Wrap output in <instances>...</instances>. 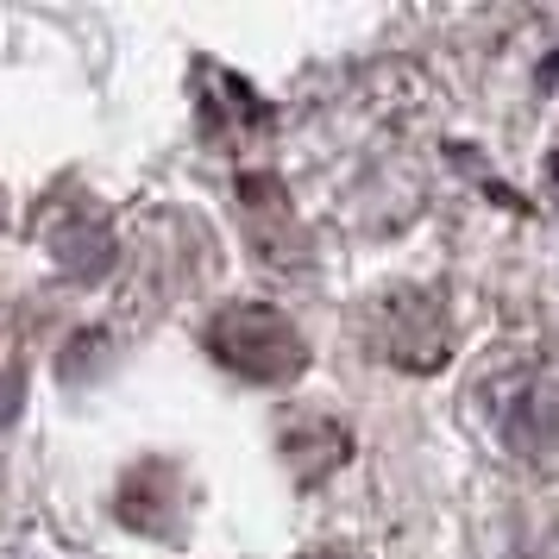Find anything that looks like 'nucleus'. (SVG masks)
Segmentation results:
<instances>
[{
    "mask_svg": "<svg viewBox=\"0 0 559 559\" xmlns=\"http://www.w3.org/2000/svg\"><path fill=\"white\" fill-rule=\"evenodd\" d=\"M207 353L252 383H289L308 365L302 333L271 302H227L207 321Z\"/></svg>",
    "mask_w": 559,
    "mask_h": 559,
    "instance_id": "f257e3e1",
    "label": "nucleus"
},
{
    "mask_svg": "<svg viewBox=\"0 0 559 559\" xmlns=\"http://www.w3.org/2000/svg\"><path fill=\"white\" fill-rule=\"evenodd\" d=\"M497 433L528 465H559V353L515 358L497 371Z\"/></svg>",
    "mask_w": 559,
    "mask_h": 559,
    "instance_id": "f03ea898",
    "label": "nucleus"
},
{
    "mask_svg": "<svg viewBox=\"0 0 559 559\" xmlns=\"http://www.w3.org/2000/svg\"><path fill=\"white\" fill-rule=\"evenodd\" d=\"M447 308L421 296V289H396L371 308V346L390 365H408V371H433L447 358Z\"/></svg>",
    "mask_w": 559,
    "mask_h": 559,
    "instance_id": "7ed1b4c3",
    "label": "nucleus"
},
{
    "mask_svg": "<svg viewBox=\"0 0 559 559\" xmlns=\"http://www.w3.org/2000/svg\"><path fill=\"white\" fill-rule=\"evenodd\" d=\"M13 408H20V378H13V371H0V428L13 421Z\"/></svg>",
    "mask_w": 559,
    "mask_h": 559,
    "instance_id": "20e7f679",
    "label": "nucleus"
},
{
    "mask_svg": "<svg viewBox=\"0 0 559 559\" xmlns=\"http://www.w3.org/2000/svg\"><path fill=\"white\" fill-rule=\"evenodd\" d=\"M302 559H340V554H302Z\"/></svg>",
    "mask_w": 559,
    "mask_h": 559,
    "instance_id": "39448f33",
    "label": "nucleus"
}]
</instances>
